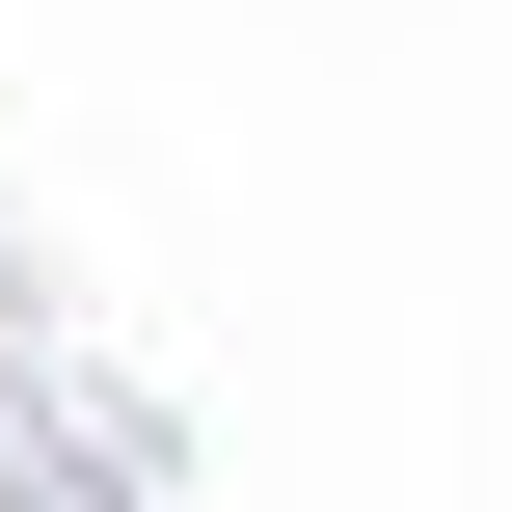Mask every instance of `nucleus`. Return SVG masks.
<instances>
[]
</instances>
